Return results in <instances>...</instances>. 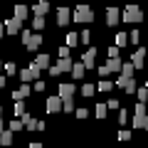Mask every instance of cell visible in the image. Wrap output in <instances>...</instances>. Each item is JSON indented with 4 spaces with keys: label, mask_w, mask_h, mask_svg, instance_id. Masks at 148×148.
<instances>
[{
    "label": "cell",
    "mask_w": 148,
    "mask_h": 148,
    "mask_svg": "<svg viewBox=\"0 0 148 148\" xmlns=\"http://www.w3.org/2000/svg\"><path fill=\"white\" fill-rule=\"evenodd\" d=\"M40 74H42V69L32 62L27 69H22V72H20V79H22V84H27V82H40Z\"/></svg>",
    "instance_id": "obj_1"
},
{
    "label": "cell",
    "mask_w": 148,
    "mask_h": 148,
    "mask_svg": "<svg viewBox=\"0 0 148 148\" xmlns=\"http://www.w3.org/2000/svg\"><path fill=\"white\" fill-rule=\"evenodd\" d=\"M72 20H77V22H91V20H94V12H91L89 5H79V8H74Z\"/></svg>",
    "instance_id": "obj_2"
},
{
    "label": "cell",
    "mask_w": 148,
    "mask_h": 148,
    "mask_svg": "<svg viewBox=\"0 0 148 148\" xmlns=\"http://www.w3.org/2000/svg\"><path fill=\"white\" fill-rule=\"evenodd\" d=\"M123 22H143V10L138 5H128L123 10Z\"/></svg>",
    "instance_id": "obj_3"
},
{
    "label": "cell",
    "mask_w": 148,
    "mask_h": 148,
    "mask_svg": "<svg viewBox=\"0 0 148 148\" xmlns=\"http://www.w3.org/2000/svg\"><path fill=\"white\" fill-rule=\"evenodd\" d=\"M77 94V86L72 84V82H62V84H59V99H72V96Z\"/></svg>",
    "instance_id": "obj_4"
},
{
    "label": "cell",
    "mask_w": 148,
    "mask_h": 148,
    "mask_svg": "<svg viewBox=\"0 0 148 148\" xmlns=\"http://www.w3.org/2000/svg\"><path fill=\"white\" fill-rule=\"evenodd\" d=\"M116 86H121L126 94H136V82L133 79H126V77H119L116 79Z\"/></svg>",
    "instance_id": "obj_5"
},
{
    "label": "cell",
    "mask_w": 148,
    "mask_h": 148,
    "mask_svg": "<svg viewBox=\"0 0 148 148\" xmlns=\"http://www.w3.org/2000/svg\"><path fill=\"white\" fill-rule=\"evenodd\" d=\"M5 32H10V35H22V22L15 20V17L5 20Z\"/></svg>",
    "instance_id": "obj_6"
},
{
    "label": "cell",
    "mask_w": 148,
    "mask_h": 148,
    "mask_svg": "<svg viewBox=\"0 0 148 148\" xmlns=\"http://www.w3.org/2000/svg\"><path fill=\"white\" fill-rule=\"evenodd\" d=\"M94 62H96V49L89 47L84 54H82V64H84L86 69H91V67H94Z\"/></svg>",
    "instance_id": "obj_7"
},
{
    "label": "cell",
    "mask_w": 148,
    "mask_h": 148,
    "mask_svg": "<svg viewBox=\"0 0 148 148\" xmlns=\"http://www.w3.org/2000/svg\"><path fill=\"white\" fill-rule=\"evenodd\" d=\"M62 106H64V101L59 99V96H49V99H47V111H49V114H59Z\"/></svg>",
    "instance_id": "obj_8"
},
{
    "label": "cell",
    "mask_w": 148,
    "mask_h": 148,
    "mask_svg": "<svg viewBox=\"0 0 148 148\" xmlns=\"http://www.w3.org/2000/svg\"><path fill=\"white\" fill-rule=\"evenodd\" d=\"M32 12H35V17H45L49 12V3H47V0H40V3L32 8Z\"/></svg>",
    "instance_id": "obj_9"
},
{
    "label": "cell",
    "mask_w": 148,
    "mask_h": 148,
    "mask_svg": "<svg viewBox=\"0 0 148 148\" xmlns=\"http://www.w3.org/2000/svg\"><path fill=\"white\" fill-rule=\"evenodd\" d=\"M143 59H146V47H141V49H136V52H133L131 64H133V67H143Z\"/></svg>",
    "instance_id": "obj_10"
},
{
    "label": "cell",
    "mask_w": 148,
    "mask_h": 148,
    "mask_svg": "<svg viewBox=\"0 0 148 148\" xmlns=\"http://www.w3.org/2000/svg\"><path fill=\"white\" fill-rule=\"evenodd\" d=\"M69 20H72V10H67V8H59V10H57V22H59V25H67Z\"/></svg>",
    "instance_id": "obj_11"
},
{
    "label": "cell",
    "mask_w": 148,
    "mask_h": 148,
    "mask_svg": "<svg viewBox=\"0 0 148 148\" xmlns=\"http://www.w3.org/2000/svg\"><path fill=\"white\" fill-rule=\"evenodd\" d=\"M30 94H32V89H30L27 84H22V86H20L17 91H12V99H15V101H22L25 96H30Z\"/></svg>",
    "instance_id": "obj_12"
},
{
    "label": "cell",
    "mask_w": 148,
    "mask_h": 148,
    "mask_svg": "<svg viewBox=\"0 0 148 148\" xmlns=\"http://www.w3.org/2000/svg\"><path fill=\"white\" fill-rule=\"evenodd\" d=\"M40 45H42V35H32L30 40H27V42H25V47L30 49V52H35V49L40 47Z\"/></svg>",
    "instance_id": "obj_13"
},
{
    "label": "cell",
    "mask_w": 148,
    "mask_h": 148,
    "mask_svg": "<svg viewBox=\"0 0 148 148\" xmlns=\"http://www.w3.org/2000/svg\"><path fill=\"white\" fill-rule=\"evenodd\" d=\"M133 126L136 128H148V114H136L133 116Z\"/></svg>",
    "instance_id": "obj_14"
},
{
    "label": "cell",
    "mask_w": 148,
    "mask_h": 148,
    "mask_svg": "<svg viewBox=\"0 0 148 148\" xmlns=\"http://www.w3.org/2000/svg\"><path fill=\"white\" fill-rule=\"evenodd\" d=\"M119 17H121V15H119L116 8H109V10H106V25H116Z\"/></svg>",
    "instance_id": "obj_15"
},
{
    "label": "cell",
    "mask_w": 148,
    "mask_h": 148,
    "mask_svg": "<svg viewBox=\"0 0 148 148\" xmlns=\"http://www.w3.org/2000/svg\"><path fill=\"white\" fill-rule=\"evenodd\" d=\"M84 72H86V67H84L82 62H77V64L72 67V77H74V79H84Z\"/></svg>",
    "instance_id": "obj_16"
},
{
    "label": "cell",
    "mask_w": 148,
    "mask_h": 148,
    "mask_svg": "<svg viewBox=\"0 0 148 148\" xmlns=\"http://www.w3.org/2000/svg\"><path fill=\"white\" fill-rule=\"evenodd\" d=\"M104 67L109 69V72H119V74H121V67H123V64H121V59H109Z\"/></svg>",
    "instance_id": "obj_17"
},
{
    "label": "cell",
    "mask_w": 148,
    "mask_h": 148,
    "mask_svg": "<svg viewBox=\"0 0 148 148\" xmlns=\"http://www.w3.org/2000/svg\"><path fill=\"white\" fill-rule=\"evenodd\" d=\"M35 64H37L40 69H49V54H37Z\"/></svg>",
    "instance_id": "obj_18"
},
{
    "label": "cell",
    "mask_w": 148,
    "mask_h": 148,
    "mask_svg": "<svg viewBox=\"0 0 148 148\" xmlns=\"http://www.w3.org/2000/svg\"><path fill=\"white\" fill-rule=\"evenodd\" d=\"M27 12H30V10H27V5H15V20H25V17H27Z\"/></svg>",
    "instance_id": "obj_19"
},
{
    "label": "cell",
    "mask_w": 148,
    "mask_h": 148,
    "mask_svg": "<svg viewBox=\"0 0 148 148\" xmlns=\"http://www.w3.org/2000/svg\"><path fill=\"white\" fill-rule=\"evenodd\" d=\"M22 121H25V126H27V131H37V128H40V121H35V119H32L30 114H27V116L22 119Z\"/></svg>",
    "instance_id": "obj_20"
},
{
    "label": "cell",
    "mask_w": 148,
    "mask_h": 148,
    "mask_svg": "<svg viewBox=\"0 0 148 148\" xmlns=\"http://www.w3.org/2000/svg\"><path fill=\"white\" fill-rule=\"evenodd\" d=\"M57 67H59V72H72L74 62H72V59H59V62H57Z\"/></svg>",
    "instance_id": "obj_21"
},
{
    "label": "cell",
    "mask_w": 148,
    "mask_h": 148,
    "mask_svg": "<svg viewBox=\"0 0 148 148\" xmlns=\"http://www.w3.org/2000/svg\"><path fill=\"white\" fill-rule=\"evenodd\" d=\"M133 69H136V67H133L131 62L123 64V67H121V77H126V79H133Z\"/></svg>",
    "instance_id": "obj_22"
},
{
    "label": "cell",
    "mask_w": 148,
    "mask_h": 148,
    "mask_svg": "<svg viewBox=\"0 0 148 148\" xmlns=\"http://www.w3.org/2000/svg\"><path fill=\"white\" fill-rule=\"evenodd\" d=\"M126 42H128V32H119V35H116V47L119 49L126 47Z\"/></svg>",
    "instance_id": "obj_23"
},
{
    "label": "cell",
    "mask_w": 148,
    "mask_h": 148,
    "mask_svg": "<svg viewBox=\"0 0 148 148\" xmlns=\"http://www.w3.org/2000/svg\"><path fill=\"white\" fill-rule=\"evenodd\" d=\"M15 116H17V119H25V116H27L25 104H22V101H15Z\"/></svg>",
    "instance_id": "obj_24"
},
{
    "label": "cell",
    "mask_w": 148,
    "mask_h": 148,
    "mask_svg": "<svg viewBox=\"0 0 148 148\" xmlns=\"http://www.w3.org/2000/svg\"><path fill=\"white\" fill-rule=\"evenodd\" d=\"M77 42H79V32H69V35H67V47L72 49Z\"/></svg>",
    "instance_id": "obj_25"
},
{
    "label": "cell",
    "mask_w": 148,
    "mask_h": 148,
    "mask_svg": "<svg viewBox=\"0 0 148 148\" xmlns=\"http://www.w3.org/2000/svg\"><path fill=\"white\" fill-rule=\"evenodd\" d=\"M10 143H12V131L8 128V131L0 136V146H10Z\"/></svg>",
    "instance_id": "obj_26"
},
{
    "label": "cell",
    "mask_w": 148,
    "mask_h": 148,
    "mask_svg": "<svg viewBox=\"0 0 148 148\" xmlns=\"http://www.w3.org/2000/svg\"><path fill=\"white\" fill-rule=\"evenodd\" d=\"M96 89H99V91H111V89H114V84H111L109 79H101L99 84H96Z\"/></svg>",
    "instance_id": "obj_27"
},
{
    "label": "cell",
    "mask_w": 148,
    "mask_h": 148,
    "mask_svg": "<svg viewBox=\"0 0 148 148\" xmlns=\"http://www.w3.org/2000/svg\"><path fill=\"white\" fill-rule=\"evenodd\" d=\"M25 128V121L22 119H15V121H10V131H22Z\"/></svg>",
    "instance_id": "obj_28"
},
{
    "label": "cell",
    "mask_w": 148,
    "mask_h": 148,
    "mask_svg": "<svg viewBox=\"0 0 148 148\" xmlns=\"http://www.w3.org/2000/svg\"><path fill=\"white\" fill-rule=\"evenodd\" d=\"M32 27H35L37 32L45 30V17H32Z\"/></svg>",
    "instance_id": "obj_29"
},
{
    "label": "cell",
    "mask_w": 148,
    "mask_h": 148,
    "mask_svg": "<svg viewBox=\"0 0 148 148\" xmlns=\"http://www.w3.org/2000/svg\"><path fill=\"white\" fill-rule=\"evenodd\" d=\"M106 111H109L106 104H96V116H99V119H106Z\"/></svg>",
    "instance_id": "obj_30"
},
{
    "label": "cell",
    "mask_w": 148,
    "mask_h": 148,
    "mask_svg": "<svg viewBox=\"0 0 148 148\" xmlns=\"http://www.w3.org/2000/svg\"><path fill=\"white\" fill-rule=\"evenodd\" d=\"M89 40H91V32H89V30L79 32V42H82V45H89Z\"/></svg>",
    "instance_id": "obj_31"
},
{
    "label": "cell",
    "mask_w": 148,
    "mask_h": 148,
    "mask_svg": "<svg viewBox=\"0 0 148 148\" xmlns=\"http://www.w3.org/2000/svg\"><path fill=\"white\" fill-rule=\"evenodd\" d=\"M94 91H96V86H94V84H84V86H82V94H84V96H91Z\"/></svg>",
    "instance_id": "obj_32"
},
{
    "label": "cell",
    "mask_w": 148,
    "mask_h": 148,
    "mask_svg": "<svg viewBox=\"0 0 148 148\" xmlns=\"http://www.w3.org/2000/svg\"><path fill=\"white\" fill-rule=\"evenodd\" d=\"M69 54H72V49H69L67 45H62V47H59V57H62V59H69Z\"/></svg>",
    "instance_id": "obj_33"
},
{
    "label": "cell",
    "mask_w": 148,
    "mask_h": 148,
    "mask_svg": "<svg viewBox=\"0 0 148 148\" xmlns=\"http://www.w3.org/2000/svg\"><path fill=\"white\" fill-rule=\"evenodd\" d=\"M106 54H109V59H119V47H116V45L109 47V52H106Z\"/></svg>",
    "instance_id": "obj_34"
},
{
    "label": "cell",
    "mask_w": 148,
    "mask_h": 148,
    "mask_svg": "<svg viewBox=\"0 0 148 148\" xmlns=\"http://www.w3.org/2000/svg\"><path fill=\"white\" fill-rule=\"evenodd\" d=\"M62 109L67 111V114H69V111H74V99H64V106H62Z\"/></svg>",
    "instance_id": "obj_35"
},
{
    "label": "cell",
    "mask_w": 148,
    "mask_h": 148,
    "mask_svg": "<svg viewBox=\"0 0 148 148\" xmlns=\"http://www.w3.org/2000/svg\"><path fill=\"white\" fill-rule=\"evenodd\" d=\"M138 40H141V32H138V30L128 32V42H138Z\"/></svg>",
    "instance_id": "obj_36"
},
{
    "label": "cell",
    "mask_w": 148,
    "mask_h": 148,
    "mask_svg": "<svg viewBox=\"0 0 148 148\" xmlns=\"http://www.w3.org/2000/svg\"><path fill=\"white\" fill-rule=\"evenodd\" d=\"M128 138H131V131L121 128V131H119V141H128Z\"/></svg>",
    "instance_id": "obj_37"
},
{
    "label": "cell",
    "mask_w": 148,
    "mask_h": 148,
    "mask_svg": "<svg viewBox=\"0 0 148 148\" xmlns=\"http://www.w3.org/2000/svg\"><path fill=\"white\" fill-rule=\"evenodd\" d=\"M126 121H128V111H126V109H121V114H119V123L123 126Z\"/></svg>",
    "instance_id": "obj_38"
},
{
    "label": "cell",
    "mask_w": 148,
    "mask_h": 148,
    "mask_svg": "<svg viewBox=\"0 0 148 148\" xmlns=\"http://www.w3.org/2000/svg\"><path fill=\"white\" fill-rule=\"evenodd\" d=\"M5 72H8V74H15V72H17V67H15L12 62H8V64H5Z\"/></svg>",
    "instance_id": "obj_39"
},
{
    "label": "cell",
    "mask_w": 148,
    "mask_h": 148,
    "mask_svg": "<svg viewBox=\"0 0 148 148\" xmlns=\"http://www.w3.org/2000/svg\"><path fill=\"white\" fill-rule=\"evenodd\" d=\"M86 116H89V111H86V109H77V119H86Z\"/></svg>",
    "instance_id": "obj_40"
},
{
    "label": "cell",
    "mask_w": 148,
    "mask_h": 148,
    "mask_svg": "<svg viewBox=\"0 0 148 148\" xmlns=\"http://www.w3.org/2000/svg\"><path fill=\"white\" fill-rule=\"evenodd\" d=\"M32 89H35V91H45V82H42V79L35 82V86H32Z\"/></svg>",
    "instance_id": "obj_41"
},
{
    "label": "cell",
    "mask_w": 148,
    "mask_h": 148,
    "mask_svg": "<svg viewBox=\"0 0 148 148\" xmlns=\"http://www.w3.org/2000/svg\"><path fill=\"white\" fill-rule=\"evenodd\" d=\"M106 106H109V109H119V99H109V104H106Z\"/></svg>",
    "instance_id": "obj_42"
},
{
    "label": "cell",
    "mask_w": 148,
    "mask_h": 148,
    "mask_svg": "<svg viewBox=\"0 0 148 148\" xmlns=\"http://www.w3.org/2000/svg\"><path fill=\"white\" fill-rule=\"evenodd\" d=\"M146 111H148L146 104H136V114H146Z\"/></svg>",
    "instance_id": "obj_43"
},
{
    "label": "cell",
    "mask_w": 148,
    "mask_h": 148,
    "mask_svg": "<svg viewBox=\"0 0 148 148\" xmlns=\"http://www.w3.org/2000/svg\"><path fill=\"white\" fill-rule=\"evenodd\" d=\"M30 37H32V32H30V30H22V42H27Z\"/></svg>",
    "instance_id": "obj_44"
},
{
    "label": "cell",
    "mask_w": 148,
    "mask_h": 148,
    "mask_svg": "<svg viewBox=\"0 0 148 148\" xmlns=\"http://www.w3.org/2000/svg\"><path fill=\"white\" fill-rule=\"evenodd\" d=\"M49 74H52V77H57V74H62V72H59V67L54 64V67H49Z\"/></svg>",
    "instance_id": "obj_45"
},
{
    "label": "cell",
    "mask_w": 148,
    "mask_h": 148,
    "mask_svg": "<svg viewBox=\"0 0 148 148\" xmlns=\"http://www.w3.org/2000/svg\"><path fill=\"white\" fill-rule=\"evenodd\" d=\"M99 74H101V79H106V74H111V72L106 67H99Z\"/></svg>",
    "instance_id": "obj_46"
},
{
    "label": "cell",
    "mask_w": 148,
    "mask_h": 148,
    "mask_svg": "<svg viewBox=\"0 0 148 148\" xmlns=\"http://www.w3.org/2000/svg\"><path fill=\"white\" fill-rule=\"evenodd\" d=\"M30 148H45V146H42V143H37V141H35V143H30Z\"/></svg>",
    "instance_id": "obj_47"
},
{
    "label": "cell",
    "mask_w": 148,
    "mask_h": 148,
    "mask_svg": "<svg viewBox=\"0 0 148 148\" xmlns=\"http://www.w3.org/2000/svg\"><path fill=\"white\" fill-rule=\"evenodd\" d=\"M3 133H5V123L0 121V136H3Z\"/></svg>",
    "instance_id": "obj_48"
},
{
    "label": "cell",
    "mask_w": 148,
    "mask_h": 148,
    "mask_svg": "<svg viewBox=\"0 0 148 148\" xmlns=\"http://www.w3.org/2000/svg\"><path fill=\"white\" fill-rule=\"evenodd\" d=\"M0 86H5V77L3 74H0Z\"/></svg>",
    "instance_id": "obj_49"
},
{
    "label": "cell",
    "mask_w": 148,
    "mask_h": 148,
    "mask_svg": "<svg viewBox=\"0 0 148 148\" xmlns=\"http://www.w3.org/2000/svg\"><path fill=\"white\" fill-rule=\"evenodd\" d=\"M3 32H5V25H3V22H0V37H3Z\"/></svg>",
    "instance_id": "obj_50"
},
{
    "label": "cell",
    "mask_w": 148,
    "mask_h": 148,
    "mask_svg": "<svg viewBox=\"0 0 148 148\" xmlns=\"http://www.w3.org/2000/svg\"><path fill=\"white\" fill-rule=\"evenodd\" d=\"M0 121H3V109H0Z\"/></svg>",
    "instance_id": "obj_51"
},
{
    "label": "cell",
    "mask_w": 148,
    "mask_h": 148,
    "mask_svg": "<svg viewBox=\"0 0 148 148\" xmlns=\"http://www.w3.org/2000/svg\"><path fill=\"white\" fill-rule=\"evenodd\" d=\"M143 89H146V94H148V84H146V86H143Z\"/></svg>",
    "instance_id": "obj_52"
},
{
    "label": "cell",
    "mask_w": 148,
    "mask_h": 148,
    "mask_svg": "<svg viewBox=\"0 0 148 148\" xmlns=\"http://www.w3.org/2000/svg\"><path fill=\"white\" fill-rule=\"evenodd\" d=\"M146 109H148V101H146Z\"/></svg>",
    "instance_id": "obj_53"
},
{
    "label": "cell",
    "mask_w": 148,
    "mask_h": 148,
    "mask_svg": "<svg viewBox=\"0 0 148 148\" xmlns=\"http://www.w3.org/2000/svg\"><path fill=\"white\" fill-rule=\"evenodd\" d=\"M0 67H3V62H0Z\"/></svg>",
    "instance_id": "obj_54"
}]
</instances>
